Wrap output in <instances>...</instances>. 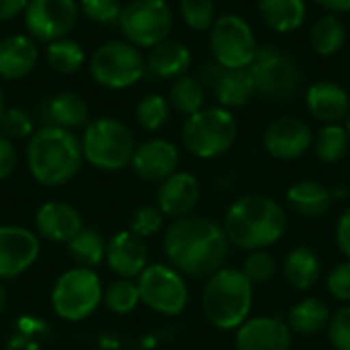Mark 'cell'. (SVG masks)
<instances>
[{"instance_id":"cell-1","label":"cell","mask_w":350,"mask_h":350,"mask_svg":"<svg viewBox=\"0 0 350 350\" xmlns=\"http://www.w3.org/2000/svg\"><path fill=\"white\" fill-rule=\"evenodd\" d=\"M162 248L170 267L191 279H209L226 267L230 240L224 226L211 217L187 215L164 230Z\"/></svg>"},{"instance_id":"cell-2","label":"cell","mask_w":350,"mask_h":350,"mask_svg":"<svg viewBox=\"0 0 350 350\" xmlns=\"http://www.w3.org/2000/svg\"><path fill=\"white\" fill-rule=\"evenodd\" d=\"M224 232L232 246L254 252L269 250L287 232L289 219L285 207L267 195H242L224 215Z\"/></svg>"},{"instance_id":"cell-3","label":"cell","mask_w":350,"mask_h":350,"mask_svg":"<svg viewBox=\"0 0 350 350\" xmlns=\"http://www.w3.org/2000/svg\"><path fill=\"white\" fill-rule=\"evenodd\" d=\"M84 154L78 135L57 125H41L29 137L27 166L43 187L68 185L82 168Z\"/></svg>"},{"instance_id":"cell-4","label":"cell","mask_w":350,"mask_h":350,"mask_svg":"<svg viewBox=\"0 0 350 350\" xmlns=\"http://www.w3.org/2000/svg\"><path fill=\"white\" fill-rule=\"evenodd\" d=\"M254 285L240 269L224 267L213 273L203 287L201 310L205 320L224 332H236L252 312Z\"/></svg>"},{"instance_id":"cell-5","label":"cell","mask_w":350,"mask_h":350,"mask_svg":"<svg viewBox=\"0 0 350 350\" xmlns=\"http://www.w3.org/2000/svg\"><path fill=\"white\" fill-rule=\"evenodd\" d=\"M180 139L187 152L199 160H215L232 150L238 139V119L224 107H205L185 117Z\"/></svg>"},{"instance_id":"cell-6","label":"cell","mask_w":350,"mask_h":350,"mask_svg":"<svg viewBox=\"0 0 350 350\" xmlns=\"http://www.w3.org/2000/svg\"><path fill=\"white\" fill-rule=\"evenodd\" d=\"M80 144L84 162L105 172L127 168L137 148L131 129L115 117H98L90 121L84 127Z\"/></svg>"},{"instance_id":"cell-7","label":"cell","mask_w":350,"mask_h":350,"mask_svg":"<svg viewBox=\"0 0 350 350\" xmlns=\"http://www.w3.org/2000/svg\"><path fill=\"white\" fill-rule=\"evenodd\" d=\"M92 80L109 90H125L135 86L146 74V55L139 47L125 39L105 41L88 59Z\"/></svg>"},{"instance_id":"cell-8","label":"cell","mask_w":350,"mask_h":350,"mask_svg":"<svg viewBox=\"0 0 350 350\" xmlns=\"http://www.w3.org/2000/svg\"><path fill=\"white\" fill-rule=\"evenodd\" d=\"M103 283L92 269H70L62 273L51 289V308L66 322H82L90 318L103 304Z\"/></svg>"},{"instance_id":"cell-9","label":"cell","mask_w":350,"mask_h":350,"mask_svg":"<svg viewBox=\"0 0 350 350\" xmlns=\"http://www.w3.org/2000/svg\"><path fill=\"white\" fill-rule=\"evenodd\" d=\"M256 94L267 100H291L301 86V70L297 62L277 45H258V51L248 66Z\"/></svg>"},{"instance_id":"cell-10","label":"cell","mask_w":350,"mask_h":350,"mask_svg":"<svg viewBox=\"0 0 350 350\" xmlns=\"http://www.w3.org/2000/svg\"><path fill=\"white\" fill-rule=\"evenodd\" d=\"M209 47L211 57L226 70H246L258 51L250 23L236 12H224L215 18L209 29Z\"/></svg>"},{"instance_id":"cell-11","label":"cell","mask_w":350,"mask_h":350,"mask_svg":"<svg viewBox=\"0 0 350 350\" xmlns=\"http://www.w3.org/2000/svg\"><path fill=\"white\" fill-rule=\"evenodd\" d=\"M117 25L125 41L139 49H152L168 39L174 14L166 0H131L123 6Z\"/></svg>"},{"instance_id":"cell-12","label":"cell","mask_w":350,"mask_h":350,"mask_svg":"<svg viewBox=\"0 0 350 350\" xmlns=\"http://www.w3.org/2000/svg\"><path fill=\"white\" fill-rule=\"evenodd\" d=\"M137 289L142 304L160 316H180L189 306L185 275L170 265H148L137 277Z\"/></svg>"},{"instance_id":"cell-13","label":"cell","mask_w":350,"mask_h":350,"mask_svg":"<svg viewBox=\"0 0 350 350\" xmlns=\"http://www.w3.org/2000/svg\"><path fill=\"white\" fill-rule=\"evenodd\" d=\"M23 18L27 35L35 41L51 43L74 31L80 18V4L78 0H29Z\"/></svg>"},{"instance_id":"cell-14","label":"cell","mask_w":350,"mask_h":350,"mask_svg":"<svg viewBox=\"0 0 350 350\" xmlns=\"http://www.w3.org/2000/svg\"><path fill=\"white\" fill-rule=\"evenodd\" d=\"M262 146L271 158L293 162L312 150L314 131L299 117H279L267 127L262 135Z\"/></svg>"},{"instance_id":"cell-15","label":"cell","mask_w":350,"mask_h":350,"mask_svg":"<svg viewBox=\"0 0 350 350\" xmlns=\"http://www.w3.org/2000/svg\"><path fill=\"white\" fill-rule=\"evenodd\" d=\"M41 254L39 236L23 226H0V279L27 273Z\"/></svg>"},{"instance_id":"cell-16","label":"cell","mask_w":350,"mask_h":350,"mask_svg":"<svg viewBox=\"0 0 350 350\" xmlns=\"http://www.w3.org/2000/svg\"><path fill=\"white\" fill-rule=\"evenodd\" d=\"M180 152L176 144L164 137H152L139 144L131 158V170L146 183H162L178 170Z\"/></svg>"},{"instance_id":"cell-17","label":"cell","mask_w":350,"mask_h":350,"mask_svg":"<svg viewBox=\"0 0 350 350\" xmlns=\"http://www.w3.org/2000/svg\"><path fill=\"white\" fill-rule=\"evenodd\" d=\"M293 332L277 316L248 318L234 334L236 350H291Z\"/></svg>"},{"instance_id":"cell-18","label":"cell","mask_w":350,"mask_h":350,"mask_svg":"<svg viewBox=\"0 0 350 350\" xmlns=\"http://www.w3.org/2000/svg\"><path fill=\"white\" fill-rule=\"evenodd\" d=\"M201 201V183L193 172L176 170L166 180L160 183L156 193L158 209L172 219L193 215L195 207Z\"/></svg>"},{"instance_id":"cell-19","label":"cell","mask_w":350,"mask_h":350,"mask_svg":"<svg viewBox=\"0 0 350 350\" xmlns=\"http://www.w3.org/2000/svg\"><path fill=\"white\" fill-rule=\"evenodd\" d=\"M105 262L119 279H135L148 267V246L146 240L129 230L117 232L107 242Z\"/></svg>"},{"instance_id":"cell-20","label":"cell","mask_w":350,"mask_h":350,"mask_svg":"<svg viewBox=\"0 0 350 350\" xmlns=\"http://www.w3.org/2000/svg\"><path fill=\"white\" fill-rule=\"evenodd\" d=\"M82 228L84 224L80 211L64 201H47L35 213L37 234L55 244H68L82 232Z\"/></svg>"},{"instance_id":"cell-21","label":"cell","mask_w":350,"mask_h":350,"mask_svg":"<svg viewBox=\"0 0 350 350\" xmlns=\"http://www.w3.org/2000/svg\"><path fill=\"white\" fill-rule=\"evenodd\" d=\"M306 107L322 125L347 121L350 113V94L345 86L332 80H318L306 88Z\"/></svg>"},{"instance_id":"cell-22","label":"cell","mask_w":350,"mask_h":350,"mask_svg":"<svg viewBox=\"0 0 350 350\" xmlns=\"http://www.w3.org/2000/svg\"><path fill=\"white\" fill-rule=\"evenodd\" d=\"M39 62V47L31 35L14 33L0 39V78L23 80Z\"/></svg>"},{"instance_id":"cell-23","label":"cell","mask_w":350,"mask_h":350,"mask_svg":"<svg viewBox=\"0 0 350 350\" xmlns=\"http://www.w3.org/2000/svg\"><path fill=\"white\" fill-rule=\"evenodd\" d=\"M287 207L304 219H320L328 215L334 203V193L320 180H295L285 193Z\"/></svg>"},{"instance_id":"cell-24","label":"cell","mask_w":350,"mask_h":350,"mask_svg":"<svg viewBox=\"0 0 350 350\" xmlns=\"http://www.w3.org/2000/svg\"><path fill=\"white\" fill-rule=\"evenodd\" d=\"M193 64L191 49L174 39H166L152 47L146 55V68L148 74L160 80H176L187 74V70Z\"/></svg>"},{"instance_id":"cell-25","label":"cell","mask_w":350,"mask_h":350,"mask_svg":"<svg viewBox=\"0 0 350 350\" xmlns=\"http://www.w3.org/2000/svg\"><path fill=\"white\" fill-rule=\"evenodd\" d=\"M283 279L295 291H310L322 277V262L312 246H293L283 260Z\"/></svg>"},{"instance_id":"cell-26","label":"cell","mask_w":350,"mask_h":350,"mask_svg":"<svg viewBox=\"0 0 350 350\" xmlns=\"http://www.w3.org/2000/svg\"><path fill=\"white\" fill-rule=\"evenodd\" d=\"M45 117L49 125H57V127L74 131L90 123V109H88L86 98L80 92L64 90L47 100Z\"/></svg>"},{"instance_id":"cell-27","label":"cell","mask_w":350,"mask_h":350,"mask_svg":"<svg viewBox=\"0 0 350 350\" xmlns=\"http://www.w3.org/2000/svg\"><path fill=\"white\" fill-rule=\"evenodd\" d=\"M258 14L262 23L275 33L289 35L301 29L308 14L306 0H258Z\"/></svg>"},{"instance_id":"cell-28","label":"cell","mask_w":350,"mask_h":350,"mask_svg":"<svg viewBox=\"0 0 350 350\" xmlns=\"http://www.w3.org/2000/svg\"><path fill=\"white\" fill-rule=\"evenodd\" d=\"M332 312L324 299L318 297H304L297 301L287 316V326L293 334L299 336H316L324 332L330 324Z\"/></svg>"},{"instance_id":"cell-29","label":"cell","mask_w":350,"mask_h":350,"mask_svg":"<svg viewBox=\"0 0 350 350\" xmlns=\"http://www.w3.org/2000/svg\"><path fill=\"white\" fill-rule=\"evenodd\" d=\"M211 92L219 107L234 111V109L246 107L252 100V96L256 94V86H254V80H252V74L248 72V68L246 70H226Z\"/></svg>"},{"instance_id":"cell-30","label":"cell","mask_w":350,"mask_h":350,"mask_svg":"<svg viewBox=\"0 0 350 350\" xmlns=\"http://www.w3.org/2000/svg\"><path fill=\"white\" fill-rule=\"evenodd\" d=\"M310 43L312 49L322 57L336 55L347 43V25L338 14L326 12L312 25Z\"/></svg>"},{"instance_id":"cell-31","label":"cell","mask_w":350,"mask_h":350,"mask_svg":"<svg viewBox=\"0 0 350 350\" xmlns=\"http://www.w3.org/2000/svg\"><path fill=\"white\" fill-rule=\"evenodd\" d=\"M205 98H207V88L201 84L197 76H189V74L172 80L168 90L170 107L185 117H191L201 109H205Z\"/></svg>"},{"instance_id":"cell-32","label":"cell","mask_w":350,"mask_h":350,"mask_svg":"<svg viewBox=\"0 0 350 350\" xmlns=\"http://www.w3.org/2000/svg\"><path fill=\"white\" fill-rule=\"evenodd\" d=\"M312 150L326 164H338L349 156L350 135L342 123H328L314 133Z\"/></svg>"},{"instance_id":"cell-33","label":"cell","mask_w":350,"mask_h":350,"mask_svg":"<svg viewBox=\"0 0 350 350\" xmlns=\"http://www.w3.org/2000/svg\"><path fill=\"white\" fill-rule=\"evenodd\" d=\"M68 250L78 267L94 271L100 262H105L107 242L100 232L92 228H82V232L68 242Z\"/></svg>"},{"instance_id":"cell-34","label":"cell","mask_w":350,"mask_h":350,"mask_svg":"<svg viewBox=\"0 0 350 350\" xmlns=\"http://www.w3.org/2000/svg\"><path fill=\"white\" fill-rule=\"evenodd\" d=\"M45 57H47V64L51 66V70H55L57 74H64V76L76 74L86 64V53H84L82 45L70 37L47 43Z\"/></svg>"},{"instance_id":"cell-35","label":"cell","mask_w":350,"mask_h":350,"mask_svg":"<svg viewBox=\"0 0 350 350\" xmlns=\"http://www.w3.org/2000/svg\"><path fill=\"white\" fill-rule=\"evenodd\" d=\"M139 304H142L139 289L137 283H133L131 279H117L109 283L103 291V306L117 316L131 314Z\"/></svg>"},{"instance_id":"cell-36","label":"cell","mask_w":350,"mask_h":350,"mask_svg":"<svg viewBox=\"0 0 350 350\" xmlns=\"http://www.w3.org/2000/svg\"><path fill=\"white\" fill-rule=\"evenodd\" d=\"M172 107L168 103V96H162L158 92L146 94L137 107H135V119L142 129L146 131H160L168 121H170Z\"/></svg>"},{"instance_id":"cell-37","label":"cell","mask_w":350,"mask_h":350,"mask_svg":"<svg viewBox=\"0 0 350 350\" xmlns=\"http://www.w3.org/2000/svg\"><path fill=\"white\" fill-rule=\"evenodd\" d=\"M178 12L183 23L195 33L209 31L219 16L215 0H178Z\"/></svg>"},{"instance_id":"cell-38","label":"cell","mask_w":350,"mask_h":350,"mask_svg":"<svg viewBox=\"0 0 350 350\" xmlns=\"http://www.w3.org/2000/svg\"><path fill=\"white\" fill-rule=\"evenodd\" d=\"M240 271L246 275V279L252 285H267L269 281L275 279L279 265H277V258L269 250H254V252H248Z\"/></svg>"},{"instance_id":"cell-39","label":"cell","mask_w":350,"mask_h":350,"mask_svg":"<svg viewBox=\"0 0 350 350\" xmlns=\"http://www.w3.org/2000/svg\"><path fill=\"white\" fill-rule=\"evenodd\" d=\"M0 133L8 139H29L35 133V121L23 107H8L0 121Z\"/></svg>"},{"instance_id":"cell-40","label":"cell","mask_w":350,"mask_h":350,"mask_svg":"<svg viewBox=\"0 0 350 350\" xmlns=\"http://www.w3.org/2000/svg\"><path fill=\"white\" fill-rule=\"evenodd\" d=\"M164 217L166 215L158 209V205H142L131 213L129 232L148 240L164 228Z\"/></svg>"},{"instance_id":"cell-41","label":"cell","mask_w":350,"mask_h":350,"mask_svg":"<svg viewBox=\"0 0 350 350\" xmlns=\"http://www.w3.org/2000/svg\"><path fill=\"white\" fill-rule=\"evenodd\" d=\"M80 12L98 25H113L119 23L121 12H123V2L121 0H78Z\"/></svg>"},{"instance_id":"cell-42","label":"cell","mask_w":350,"mask_h":350,"mask_svg":"<svg viewBox=\"0 0 350 350\" xmlns=\"http://www.w3.org/2000/svg\"><path fill=\"white\" fill-rule=\"evenodd\" d=\"M326 334L334 350H350V304L338 308L332 314Z\"/></svg>"},{"instance_id":"cell-43","label":"cell","mask_w":350,"mask_h":350,"mask_svg":"<svg viewBox=\"0 0 350 350\" xmlns=\"http://www.w3.org/2000/svg\"><path fill=\"white\" fill-rule=\"evenodd\" d=\"M326 291L342 306L350 304V260L334 265L326 275Z\"/></svg>"},{"instance_id":"cell-44","label":"cell","mask_w":350,"mask_h":350,"mask_svg":"<svg viewBox=\"0 0 350 350\" xmlns=\"http://www.w3.org/2000/svg\"><path fill=\"white\" fill-rule=\"evenodd\" d=\"M18 164V154L14 148V142L0 133V180L8 178Z\"/></svg>"},{"instance_id":"cell-45","label":"cell","mask_w":350,"mask_h":350,"mask_svg":"<svg viewBox=\"0 0 350 350\" xmlns=\"http://www.w3.org/2000/svg\"><path fill=\"white\" fill-rule=\"evenodd\" d=\"M334 238H336L338 250L350 260V205L340 213V217H338V221H336Z\"/></svg>"},{"instance_id":"cell-46","label":"cell","mask_w":350,"mask_h":350,"mask_svg":"<svg viewBox=\"0 0 350 350\" xmlns=\"http://www.w3.org/2000/svg\"><path fill=\"white\" fill-rule=\"evenodd\" d=\"M226 72V68L221 66V64H217L213 57L211 59H207L203 66H201V70H199V80H201V84L207 88V90H213L215 88V84H217V80L221 78V74Z\"/></svg>"},{"instance_id":"cell-47","label":"cell","mask_w":350,"mask_h":350,"mask_svg":"<svg viewBox=\"0 0 350 350\" xmlns=\"http://www.w3.org/2000/svg\"><path fill=\"white\" fill-rule=\"evenodd\" d=\"M29 0H0V23H8L25 14Z\"/></svg>"},{"instance_id":"cell-48","label":"cell","mask_w":350,"mask_h":350,"mask_svg":"<svg viewBox=\"0 0 350 350\" xmlns=\"http://www.w3.org/2000/svg\"><path fill=\"white\" fill-rule=\"evenodd\" d=\"M318 6H322L326 12L332 14H342V12H350V0H312Z\"/></svg>"},{"instance_id":"cell-49","label":"cell","mask_w":350,"mask_h":350,"mask_svg":"<svg viewBox=\"0 0 350 350\" xmlns=\"http://www.w3.org/2000/svg\"><path fill=\"white\" fill-rule=\"evenodd\" d=\"M6 304H8V293H6V289H4V285L0 283V314L4 312V308H6Z\"/></svg>"},{"instance_id":"cell-50","label":"cell","mask_w":350,"mask_h":350,"mask_svg":"<svg viewBox=\"0 0 350 350\" xmlns=\"http://www.w3.org/2000/svg\"><path fill=\"white\" fill-rule=\"evenodd\" d=\"M4 111H6V105H4V92H2V86H0V121H2Z\"/></svg>"},{"instance_id":"cell-51","label":"cell","mask_w":350,"mask_h":350,"mask_svg":"<svg viewBox=\"0 0 350 350\" xmlns=\"http://www.w3.org/2000/svg\"><path fill=\"white\" fill-rule=\"evenodd\" d=\"M345 127H347V131H349V135H350V113H349V117H347V123H345Z\"/></svg>"}]
</instances>
